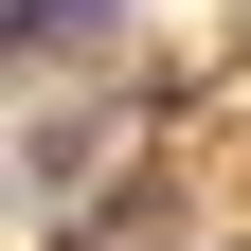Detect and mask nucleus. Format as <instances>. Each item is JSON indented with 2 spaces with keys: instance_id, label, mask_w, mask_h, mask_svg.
<instances>
[{
  "instance_id": "nucleus-1",
  "label": "nucleus",
  "mask_w": 251,
  "mask_h": 251,
  "mask_svg": "<svg viewBox=\"0 0 251 251\" xmlns=\"http://www.w3.org/2000/svg\"><path fill=\"white\" fill-rule=\"evenodd\" d=\"M126 0H18V72H72V36H108Z\"/></svg>"
}]
</instances>
